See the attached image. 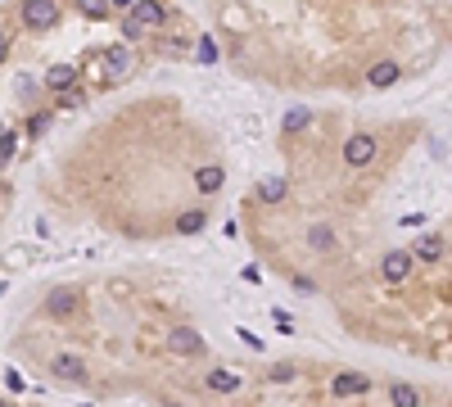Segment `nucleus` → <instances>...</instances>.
I'll return each instance as SVG.
<instances>
[{"label":"nucleus","mask_w":452,"mask_h":407,"mask_svg":"<svg viewBox=\"0 0 452 407\" xmlns=\"http://www.w3.org/2000/svg\"><path fill=\"white\" fill-rule=\"evenodd\" d=\"M376 154H380V145H376V136H367V131L344 141V163H349V168H371Z\"/></svg>","instance_id":"f257e3e1"},{"label":"nucleus","mask_w":452,"mask_h":407,"mask_svg":"<svg viewBox=\"0 0 452 407\" xmlns=\"http://www.w3.org/2000/svg\"><path fill=\"white\" fill-rule=\"evenodd\" d=\"M23 23L32 32H45V27L59 23V5L54 0H23Z\"/></svg>","instance_id":"f03ea898"},{"label":"nucleus","mask_w":452,"mask_h":407,"mask_svg":"<svg viewBox=\"0 0 452 407\" xmlns=\"http://www.w3.org/2000/svg\"><path fill=\"white\" fill-rule=\"evenodd\" d=\"M131 64H136V55H131V41L109 45V55H104V77H109V82H122V77L131 73Z\"/></svg>","instance_id":"7ed1b4c3"},{"label":"nucleus","mask_w":452,"mask_h":407,"mask_svg":"<svg viewBox=\"0 0 452 407\" xmlns=\"http://www.w3.org/2000/svg\"><path fill=\"white\" fill-rule=\"evenodd\" d=\"M411 267H416L411 249H393V254H384V263H380V276L389 280V285H402V280L411 276Z\"/></svg>","instance_id":"20e7f679"},{"label":"nucleus","mask_w":452,"mask_h":407,"mask_svg":"<svg viewBox=\"0 0 452 407\" xmlns=\"http://www.w3.org/2000/svg\"><path fill=\"white\" fill-rule=\"evenodd\" d=\"M444 236H435V231H425V236L416 240V245H411V258H416V263H425V267H435L439 258H444Z\"/></svg>","instance_id":"39448f33"},{"label":"nucleus","mask_w":452,"mask_h":407,"mask_svg":"<svg viewBox=\"0 0 452 407\" xmlns=\"http://www.w3.org/2000/svg\"><path fill=\"white\" fill-rule=\"evenodd\" d=\"M168 348L177 357H199V353H204V339H199L195 331H186V326H177V331L168 335Z\"/></svg>","instance_id":"423d86ee"},{"label":"nucleus","mask_w":452,"mask_h":407,"mask_svg":"<svg viewBox=\"0 0 452 407\" xmlns=\"http://www.w3.org/2000/svg\"><path fill=\"white\" fill-rule=\"evenodd\" d=\"M367 390H371V380H367V376H358V371H344V376H335V380H330L335 399H358V394H367Z\"/></svg>","instance_id":"0eeeda50"},{"label":"nucleus","mask_w":452,"mask_h":407,"mask_svg":"<svg viewBox=\"0 0 452 407\" xmlns=\"http://www.w3.org/2000/svg\"><path fill=\"white\" fill-rule=\"evenodd\" d=\"M398 77H402L398 59H380V64H371V73H367V86H376V91H384V86H393Z\"/></svg>","instance_id":"6e6552de"},{"label":"nucleus","mask_w":452,"mask_h":407,"mask_svg":"<svg viewBox=\"0 0 452 407\" xmlns=\"http://www.w3.org/2000/svg\"><path fill=\"white\" fill-rule=\"evenodd\" d=\"M131 18H140L145 27H159L163 18H168V9H163L159 0H136V5H131Z\"/></svg>","instance_id":"1a4fd4ad"},{"label":"nucleus","mask_w":452,"mask_h":407,"mask_svg":"<svg viewBox=\"0 0 452 407\" xmlns=\"http://www.w3.org/2000/svg\"><path fill=\"white\" fill-rule=\"evenodd\" d=\"M222 181H226V172L217 168V163H204V168L195 172V186L204 190V195H213V190H222Z\"/></svg>","instance_id":"9d476101"},{"label":"nucleus","mask_w":452,"mask_h":407,"mask_svg":"<svg viewBox=\"0 0 452 407\" xmlns=\"http://www.w3.org/2000/svg\"><path fill=\"white\" fill-rule=\"evenodd\" d=\"M54 376H59V380H86V366H82V357H73V353H59V357H54Z\"/></svg>","instance_id":"9b49d317"},{"label":"nucleus","mask_w":452,"mask_h":407,"mask_svg":"<svg viewBox=\"0 0 452 407\" xmlns=\"http://www.w3.org/2000/svg\"><path fill=\"white\" fill-rule=\"evenodd\" d=\"M204 385H208L213 394H235V390H240V376H235V371H208Z\"/></svg>","instance_id":"f8f14e48"},{"label":"nucleus","mask_w":452,"mask_h":407,"mask_svg":"<svg viewBox=\"0 0 452 407\" xmlns=\"http://www.w3.org/2000/svg\"><path fill=\"white\" fill-rule=\"evenodd\" d=\"M45 308H50L54 317H68L77 308V294H73V290H50V304H45Z\"/></svg>","instance_id":"ddd939ff"},{"label":"nucleus","mask_w":452,"mask_h":407,"mask_svg":"<svg viewBox=\"0 0 452 407\" xmlns=\"http://www.w3.org/2000/svg\"><path fill=\"white\" fill-rule=\"evenodd\" d=\"M285 190H290V186H285L281 177H267L263 186H258V199H263V204H281V199H285Z\"/></svg>","instance_id":"4468645a"},{"label":"nucleus","mask_w":452,"mask_h":407,"mask_svg":"<svg viewBox=\"0 0 452 407\" xmlns=\"http://www.w3.org/2000/svg\"><path fill=\"white\" fill-rule=\"evenodd\" d=\"M389 399H393V407H421L416 385H393V390H389Z\"/></svg>","instance_id":"2eb2a0df"},{"label":"nucleus","mask_w":452,"mask_h":407,"mask_svg":"<svg viewBox=\"0 0 452 407\" xmlns=\"http://www.w3.org/2000/svg\"><path fill=\"white\" fill-rule=\"evenodd\" d=\"M68 82H73V64H54L50 73H45V86H50V91H64Z\"/></svg>","instance_id":"dca6fc26"},{"label":"nucleus","mask_w":452,"mask_h":407,"mask_svg":"<svg viewBox=\"0 0 452 407\" xmlns=\"http://www.w3.org/2000/svg\"><path fill=\"white\" fill-rule=\"evenodd\" d=\"M199 227H204V213H199V208H190V213H181V217H177V231H181V236H195Z\"/></svg>","instance_id":"f3484780"},{"label":"nucleus","mask_w":452,"mask_h":407,"mask_svg":"<svg viewBox=\"0 0 452 407\" xmlns=\"http://www.w3.org/2000/svg\"><path fill=\"white\" fill-rule=\"evenodd\" d=\"M77 9H82L86 18H109V9H113V0H77Z\"/></svg>","instance_id":"a211bd4d"},{"label":"nucleus","mask_w":452,"mask_h":407,"mask_svg":"<svg viewBox=\"0 0 452 407\" xmlns=\"http://www.w3.org/2000/svg\"><path fill=\"white\" fill-rule=\"evenodd\" d=\"M307 118H312V113H307L303 104H294V109H285V131H303V127H307Z\"/></svg>","instance_id":"6ab92c4d"},{"label":"nucleus","mask_w":452,"mask_h":407,"mask_svg":"<svg viewBox=\"0 0 452 407\" xmlns=\"http://www.w3.org/2000/svg\"><path fill=\"white\" fill-rule=\"evenodd\" d=\"M307 245L312 249H335V231L330 227H312L307 231Z\"/></svg>","instance_id":"aec40b11"},{"label":"nucleus","mask_w":452,"mask_h":407,"mask_svg":"<svg viewBox=\"0 0 452 407\" xmlns=\"http://www.w3.org/2000/svg\"><path fill=\"white\" fill-rule=\"evenodd\" d=\"M195 59H199V64H217V41H213V36H199Z\"/></svg>","instance_id":"412c9836"},{"label":"nucleus","mask_w":452,"mask_h":407,"mask_svg":"<svg viewBox=\"0 0 452 407\" xmlns=\"http://www.w3.org/2000/svg\"><path fill=\"white\" fill-rule=\"evenodd\" d=\"M140 36H145V23H140V18H122V41H140Z\"/></svg>","instance_id":"4be33fe9"},{"label":"nucleus","mask_w":452,"mask_h":407,"mask_svg":"<svg viewBox=\"0 0 452 407\" xmlns=\"http://www.w3.org/2000/svg\"><path fill=\"white\" fill-rule=\"evenodd\" d=\"M14 145H18V136H14V131H0V168H5V163L14 159Z\"/></svg>","instance_id":"5701e85b"},{"label":"nucleus","mask_w":452,"mask_h":407,"mask_svg":"<svg viewBox=\"0 0 452 407\" xmlns=\"http://www.w3.org/2000/svg\"><path fill=\"white\" fill-rule=\"evenodd\" d=\"M235 339H240V344H245V348H254V353H258V348H263V339H258L254 331H249V326H235Z\"/></svg>","instance_id":"b1692460"},{"label":"nucleus","mask_w":452,"mask_h":407,"mask_svg":"<svg viewBox=\"0 0 452 407\" xmlns=\"http://www.w3.org/2000/svg\"><path fill=\"white\" fill-rule=\"evenodd\" d=\"M45 122H50V113H36V118H27V136L36 141V136L45 131Z\"/></svg>","instance_id":"393cba45"},{"label":"nucleus","mask_w":452,"mask_h":407,"mask_svg":"<svg viewBox=\"0 0 452 407\" xmlns=\"http://www.w3.org/2000/svg\"><path fill=\"white\" fill-rule=\"evenodd\" d=\"M290 376H294V366H285V362H281V366H272V380H276V385H285Z\"/></svg>","instance_id":"a878e982"},{"label":"nucleus","mask_w":452,"mask_h":407,"mask_svg":"<svg viewBox=\"0 0 452 407\" xmlns=\"http://www.w3.org/2000/svg\"><path fill=\"white\" fill-rule=\"evenodd\" d=\"M54 95H59V104H64V109H73V104L82 100V95H77V91H68V86H64V91H54Z\"/></svg>","instance_id":"bb28decb"},{"label":"nucleus","mask_w":452,"mask_h":407,"mask_svg":"<svg viewBox=\"0 0 452 407\" xmlns=\"http://www.w3.org/2000/svg\"><path fill=\"white\" fill-rule=\"evenodd\" d=\"M5 385H9V390L18 394V390H23V376H18V371H5Z\"/></svg>","instance_id":"cd10ccee"},{"label":"nucleus","mask_w":452,"mask_h":407,"mask_svg":"<svg viewBox=\"0 0 452 407\" xmlns=\"http://www.w3.org/2000/svg\"><path fill=\"white\" fill-rule=\"evenodd\" d=\"M272 322L281 326V331H294V322H290V313H272Z\"/></svg>","instance_id":"c85d7f7f"},{"label":"nucleus","mask_w":452,"mask_h":407,"mask_svg":"<svg viewBox=\"0 0 452 407\" xmlns=\"http://www.w3.org/2000/svg\"><path fill=\"white\" fill-rule=\"evenodd\" d=\"M5 50H9V36H5V32H0V59H5Z\"/></svg>","instance_id":"c756f323"},{"label":"nucleus","mask_w":452,"mask_h":407,"mask_svg":"<svg viewBox=\"0 0 452 407\" xmlns=\"http://www.w3.org/2000/svg\"><path fill=\"white\" fill-rule=\"evenodd\" d=\"M131 5H136V0H113V9H131Z\"/></svg>","instance_id":"7c9ffc66"},{"label":"nucleus","mask_w":452,"mask_h":407,"mask_svg":"<svg viewBox=\"0 0 452 407\" xmlns=\"http://www.w3.org/2000/svg\"><path fill=\"white\" fill-rule=\"evenodd\" d=\"M0 407H14V403H0Z\"/></svg>","instance_id":"2f4dec72"},{"label":"nucleus","mask_w":452,"mask_h":407,"mask_svg":"<svg viewBox=\"0 0 452 407\" xmlns=\"http://www.w3.org/2000/svg\"><path fill=\"white\" fill-rule=\"evenodd\" d=\"M168 407H177V403H168Z\"/></svg>","instance_id":"473e14b6"}]
</instances>
